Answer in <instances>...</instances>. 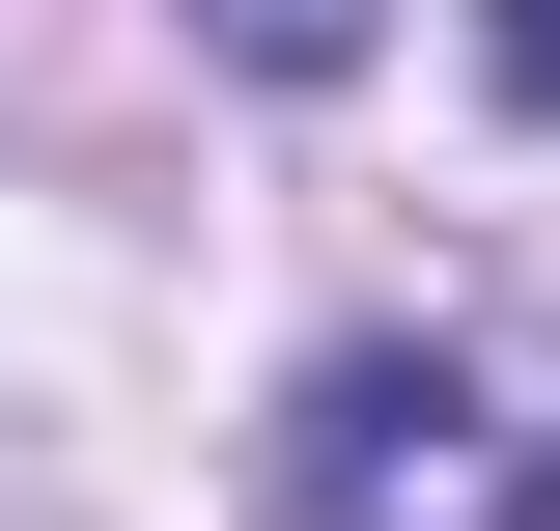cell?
Masks as SVG:
<instances>
[{"instance_id":"obj_1","label":"cell","mask_w":560,"mask_h":531,"mask_svg":"<svg viewBox=\"0 0 560 531\" xmlns=\"http://www.w3.org/2000/svg\"><path fill=\"white\" fill-rule=\"evenodd\" d=\"M308 504H337V531H560V475L477 448L448 364H337V392H308Z\"/></svg>"},{"instance_id":"obj_2","label":"cell","mask_w":560,"mask_h":531,"mask_svg":"<svg viewBox=\"0 0 560 531\" xmlns=\"http://www.w3.org/2000/svg\"><path fill=\"white\" fill-rule=\"evenodd\" d=\"M197 28H224L253 84H337V57H364V0H197Z\"/></svg>"},{"instance_id":"obj_3","label":"cell","mask_w":560,"mask_h":531,"mask_svg":"<svg viewBox=\"0 0 560 531\" xmlns=\"http://www.w3.org/2000/svg\"><path fill=\"white\" fill-rule=\"evenodd\" d=\"M504 84H533V113H560V0H504Z\"/></svg>"}]
</instances>
